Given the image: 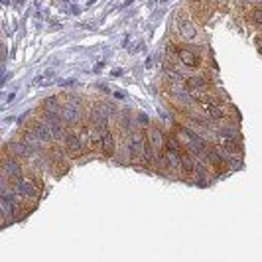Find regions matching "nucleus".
I'll use <instances>...</instances> for the list:
<instances>
[{
  "mask_svg": "<svg viewBox=\"0 0 262 262\" xmlns=\"http://www.w3.org/2000/svg\"><path fill=\"white\" fill-rule=\"evenodd\" d=\"M61 118L67 126H79L87 120V106L83 105V101L77 95H66L61 99Z\"/></svg>",
  "mask_w": 262,
  "mask_h": 262,
  "instance_id": "1",
  "label": "nucleus"
},
{
  "mask_svg": "<svg viewBox=\"0 0 262 262\" xmlns=\"http://www.w3.org/2000/svg\"><path fill=\"white\" fill-rule=\"evenodd\" d=\"M189 10L187 12L191 14V18L197 20V22H209V18L213 16V12L217 10L213 4H211L209 0H189V6H187Z\"/></svg>",
  "mask_w": 262,
  "mask_h": 262,
  "instance_id": "8",
  "label": "nucleus"
},
{
  "mask_svg": "<svg viewBox=\"0 0 262 262\" xmlns=\"http://www.w3.org/2000/svg\"><path fill=\"white\" fill-rule=\"evenodd\" d=\"M136 124H138L140 128H150V118H148V115L138 113V115H136Z\"/></svg>",
  "mask_w": 262,
  "mask_h": 262,
  "instance_id": "17",
  "label": "nucleus"
},
{
  "mask_svg": "<svg viewBox=\"0 0 262 262\" xmlns=\"http://www.w3.org/2000/svg\"><path fill=\"white\" fill-rule=\"evenodd\" d=\"M254 6H262V0H254Z\"/></svg>",
  "mask_w": 262,
  "mask_h": 262,
  "instance_id": "20",
  "label": "nucleus"
},
{
  "mask_svg": "<svg viewBox=\"0 0 262 262\" xmlns=\"http://www.w3.org/2000/svg\"><path fill=\"white\" fill-rule=\"evenodd\" d=\"M53 81V71H43L39 77L34 79V85H48Z\"/></svg>",
  "mask_w": 262,
  "mask_h": 262,
  "instance_id": "16",
  "label": "nucleus"
},
{
  "mask_svg": "<svg viewBox=\"0 0 262 262\" xmlns=\"http://www.w3.org/2000/svg\"><path fill=\"white\" fill-rule=\"evenodd\" d=\"M8 187H12L14 191L18 193V197L24 199L30 205L38 203L39 199H41V193H43V184H41V180H39L38 176H34V173H28L20 182H16L14 185H8Z\"/></svg>",
  "mask_w": 262,
  "mask_h": 262,
  "instance_id": "2",
  "label": "nucleus"
},
{
  "mask_svg": "<svg viewBox=\"0 0 262 262\" xmlns=\"http://www.w3.org/2000/svg\"><path fill=\"white\" fill-rule=\"evenodd\" d=\"M184 87L189 93L211 91V89H213V83H211L209 77H205V75H191V77H185Z\"/></svg>",
  "mask_w": 262,
  "mask_h": 262,
  "instance_id": "12",
  "label": "nucleus"
},
{
  "mask_svg": "<svg viewBox=\"0 0 262 262\" xmlns=\"http://www.w3.org/2000/svg\"><path fill=\"white\" fill-rule=\"evenodd\" d=\"M124 138H126V152H128L130 164H142V156H144V146H146V132L132 130Z\"/></svg>",
  "mask_w": 262,
  "mask_h": 262,
  "instance_id": "5",
  "label": "nucleus"
},
{
  "mask_svg": "<svg viewBox=\"0 0 262 262\" xmlns=\"http://www.w3.org/2000/svg\"><path fill=\"white\" fill-rule=\"evenodd\" d=\"M231 2H233V0H217V6H219L221 10H225V8H227Z\"/></svg>",
  "mask_w": 262,
  "mask_h": 262,
  "instance_id": "19",
  "label": "nucleus"
},
{
  "mask_svg": "<svg viewBox=\"0 0 262 262\" xmlns=\"http://www.w3.org/2000/svg\"><path fill=\"white\" fill-rule=\"evenodd\" d=\"M176 57L180 59V63L184 67H189V69H197L203 63V57L197 52L189 50V48H178L176 50Z\"/></svg>",
  "mask_w": 262,
  "mask_h": 262,
  "instance_id": "11",
  "label": "nucleus"
},
{
  "mask_svg": "<svg viewBox=\"0 0 262 262\" xmlns=\"http://www.w3.org/2000/svg\"><path fill=\"white\" fill-rule=\"evenodd\" d=\"M236 4H238V10L241 12H249L250 8L254 6V0H236Z\"/></svg>",
  "mask_w": 262,
  "mask_h": 262,
  "instance_id": "18",
  "label": "nucleus"
},
{
  "mask_svg": "<svg viewBox=\"0 0 262 262\" xmlns=\"http://www.w3.org/2000/svg\"><path fill=\"white\" fill-rule=\"evenodd\" d=\"M101 154L105 158H115L117 156V150H118V136L115 130L111 128H105L103 130V136H101Z\"/></svg>",
  "mask_w": 262,
  "mask_h": 262,
  "instance_id": "10",
  "label": "nucleus"
},
{
  "mask_svg": "<svg viewBox=\"0 0 262 262\" xmlns=\"http://www.w3.org/2000/svg\"><path fill=\"white\" fill-rule=\"evenodd\" d=\"M61 97H57V95H50V97H46L43 101H41V105H39V113L41 115H59L61 113Z\"/></svg>",
  "mask_w": 262,
  "mask_h": 262,
  "instance_id": "13",
  "label": "nucleus"
},
{
  "mask_svg": "<svg viewBox=\"0 0 262 262\" xmlns=\"http://www.w3.org/2000/svg\"><path fill=\"white\" fill-rule=\"evenodd\" d=\"M146 136H148V140H150V144L154 146V150H156L158 154L164 150V144H166V134L160 130L158 126H150L148 130H146Z\"/></svg>",
  "mask_w": 262,
  "mask_h": 262,
  "instance_id": "14",
  "label": "nucleus"
},
{
  "mask_svg": "<svg viewBox=\"0 0 262 262\" xmlns=\"http://www.w3.org/2000/svg\"><path fill=\"white\" fill-rule=\"evenodd\" d=\"M199 111L209 118V120H217V122L231 118L229 111H227V105H223V103H201Z\"/></svg>",
  "mask_w": 262,
  "mask_h": 262,
  "instance_id": "9",
  "label": "nucleus"
},
{
  "mask_svg": "<svg viewBox=\"0 0 262 262\" xmlns=\"http://www.w3.org/2000/svg\"><path fill=\"white\" fill-rule=\"evenodd\" d=\"M176 24H178V32L185 41H193L199 36V30L195 26V20L191 18L189 12H180L176 18Z\"/></svg>",
  "mask_w": 262,
  "mask_h": 262,
  "instance_id": "7",
  "label": "nucleus"
},
{
  "mask_svg": "<svg viewBox=\"0 0 262 262\" xmlns=\"http://www.w3.org/2000/svg\"><path fill=\"white\" fill-rule=\"evenodd\" d=\"M4 150L10 152V154H14V156H18L20 160H24V162H26V160H34V158L39 154L38 148H34L30 142H26L22 136L16 138V140H10L8 144L4 146Z\"/></svg>",
  "mask_w": 262,
  "mask_h": 262,
  "instance_id": "6",
  "label": "nucleus"
},
{
  "mask_svg": "<svg viewBox=\"0 0 262 262\" xmlns=\"http://www.w3.org/2000/svg\"><path fill=\"white\" fill-rule=\"evenodd\" d=\"M249 22L254 28H262V6H252V8H250Z\"/></svg>",
  "mask_w": 262,
  "mask_h": 262,
  "instance_id": "15",
  "label": "nucleus"
},
{
  "mask_svg": "<svg viewBox=\"0 0 262 262\" xmlns=\"http://www.w3.org/2000/svg\"><path fill=\"white\" fill-rule=\"evenodd\" d=\"M26 176L24 170V160L14 156L10 152L4 150V158H2V178H4V185H14L20 182Z\"/></svg>",
  "mask_w": 262,
  "mask_h": 262,
  "instance_id": "3",
  "label": "nucleus"
},
{
  "mask_svg": "<svg viewBox=\"0 0 262 262\" xmlns=\"http://www.w3.org/2000/svg\"><path fill=\"white\" fill-rule=\"evenodd\" d=\"M63 150H66V154L71 160H77L81 158L85 152H87V144H85V138L81 136V132H79L77 126H69L66 132V138H63Z\"/></svg>",
  "mask_w": 262,
  "mask_h": 262,
  "instance_id": "4",
  "label": "nucleus"
}]
</instances>
